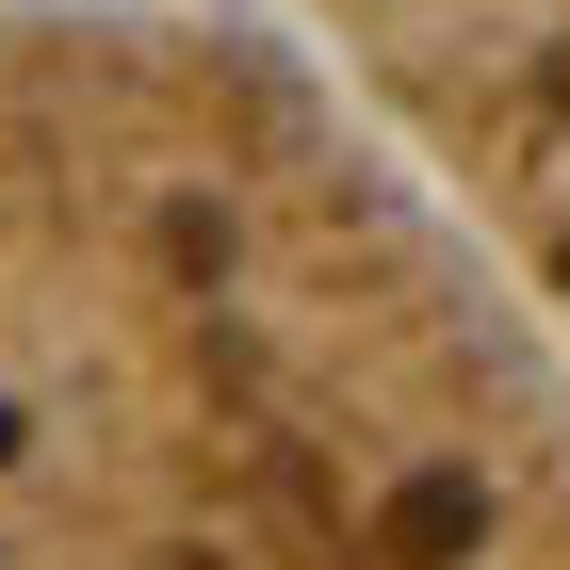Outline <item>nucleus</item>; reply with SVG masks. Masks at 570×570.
<instances>
[{
    "mask_svg": "<svg viewBox=\"0 0 570 570\" xmlns=\"http://www.w3.org/2000/svg\"><path fill=\"white\" fill-rule=\"evenodd\" d=\"M0 570H570V326L309 49L17 0Z\"/></svg>",
    "mask_w": 570,
    "mask_h": 570,
    "instance_id": "obj_1",
    "label": "nucleus"
},
{
    "mask_svg": "<svg viewBox=\"0 0 570 570\" xmlns=\"http://www.w3.org/2000/svg\"><path fill=\"white\" fill-rule=\"evenodd\" d=\"M294 33L570 326V0H294Z\"/></svg>",
    "mask_w": 570,
    "mask_h": 570,
    "instance_id": "obj_2",
    "label": "nucleus"
}]
</instances>
